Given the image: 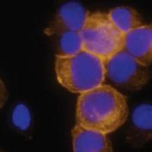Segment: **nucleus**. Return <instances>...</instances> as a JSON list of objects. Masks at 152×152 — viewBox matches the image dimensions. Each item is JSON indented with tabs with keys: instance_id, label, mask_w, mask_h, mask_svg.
<instances>
[{
	"instance_id": "nucleus-1",
	"label": "nucleus",
	"mask_w": 152,
	"mask_h": 152,
	"mask_svg": "<svg viewBox=\"0 0 152 152\" xmlns=\"http://www.w3.org/2000/svg\"><path fill=\"white\" fill-rule=\"evenodd\" d=\"M128 113L124 95L108 85L80 94L76 102V123L106 134L119 128Z\"/></svg>"
},
{
	"instance_id": "nucleus-2",
	"label": "nucleus",
	"mask_w": 152,
	"mask_h": 152,
	"mask_svg": "<svg viewBox=\"0 0 152 152\" xmlns=\"http://www.w3.org/2000/svg\"><path fill=\"white\" fill-rule=\"evenodd\" d=\"M55 72L62 87L81 94L103 85L105 60L82 49L72 55L56 56Z\"/></svg>"
},
{
	"instance_id": "nucleus-3",
	"label": "nucleus",
	"mask_w": 152,
	"mask_h": 152,
	"mask_svg": "<svg viewBox=\"0 0 152 152\" xmlns=\"http://www.w3.org/2000/svg\"><path fill=\"white\" fill-rule=\"evenodd\" d=\"M80 34L84 50L104 60L123 50L125 34L114 25L105 12H90Z\"/></svg>"
},
{
	"instance_id": "nucleus-4",
	"label": "nucleus",
	"mask_w": 152,
	"mask_h": 152,
	"mask_svg": "<svg viewBox=\"0 0 152 152\" xmlns=\"http://www.w3.org/2000/svg\"><path fill=\"white\" fill-rule=\"evenodd\" d=\"M106 76L115 85L131 91L141 89L148 82L151 71L122 50L105 60Z\"/></svg>"
},
{
	"instance_id": "nucleus-5",
	"label": "nucleus",
	"mask_w": 152,
	"mask_h": 152,
	"mask_svg": "<svg viewBox=\"0 0 152 152\" xmlns=\"http://www.w3.org/2000/svg\"><path fill=\"white\" fill-rule=\"evenodd\" d=\"M89 13L79 2H66L57 10L45 32L50 35H58L69 31L80 32Z\"/></svg>"
},
{
	"instance_id": "nucleus-6",
	"label": "nucleus",
	"mask_w": 152,
	"mask_h": 152,
	"mask_svg": "<svg viewBox=\"0 0 152 152\" xmlns=\"http://www.w3.org/2000/svg\"><path fill=\"white\" fill-rule=\"evenodd\" d=\"M123 50L137 61L148 66L152 63V22L125 34Z\"/></svg>"
},
{
	"instance_id": "nucleus-7",
	"label": "nucleus",
	"mask_w": 152,
	"mask_h": 152,
	"mask_svg": "<svg viewBox=\"0 0 152 152\" xmlns=\"http://www.w3.org/2000/svg\"><path fill=\"white\" fill-rule=\"evenodd\" d=\"M74 152H112V146L106 133L76 123L72 130Z\"/></svg>"
},
{
	"instance_id": "nucleus-8",
	"label": "nucleus",
	"mask_w": 152,
	"mask_h": 152,
	"mask_svg": "<svg viewBox=\"0 0 152 152\" xmlns=\"http://www.w3.org/2000/svg\"><path fill=\"white\" fill-rule=\"evenodd\" d=\"M107 14L114 25L124 34L143 24L141 15L130 6H116L110 9Z\"/></svg>"
},
{
	"instance_id": "nucleus-9",
	"label": "nucleus",
	"mask_w": 152,
	"mask_h": 152,
	"mask_svg": "<svg viewBox=\"0 0 152 152\" xmlns=\"http://www.w3.org/2000/svg\"><path fill=\"white\" fill-rule=\"evenodd\" d=\"M56 56L77 53L83 49L81 34L78 31H66L58 34Z\"/></svg>"
},
{
	"instance_id": "nucleus-10",
	"label": "nucleus",
	"mask_w": 152,
	"mask_h": 152,
	"mask_svg": "<svg viewBox=\"0 0 152 152\" xmlns=\"http://www.w3.org/2000/svg\"><path fill=\"white\" fill-rule=\"evenodd\" d=\"M132 123L138 131L146 133L148 138L152 132V105L142 104L133 110Z\"/></svg>"
},
{
	"instance_id": "nucleus-11",
	"label": "nucleus",
	"mask_w": 152,
	"mask_h": 152,
	"mask_svg": "<svg viewBox=\"0 0 152 152\" xmlns=\"http://www.w3.org/2000/svg\"><path fill=\"white\" fill-rule=\"evenodd\" d=\"M12 120L17 127L25 129L31 123V114L28 107L24 104H18L15 107L12 114Z\"/></svg>"
}]
</instances>
